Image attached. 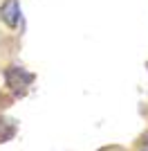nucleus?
<instances>
[{
  "label": "nucleus",
  "mask_w": 148,
  "mask_h": 151,
  "mask_svg": "<svg viewBox=\"0 0 148 151\" xmlns=\"http://www.w3.org/2000/svg\"><path fill=\"white\" fill-rule=\"evenodd\" d=\"M0 16H2V20H5L9 27H16L20 23V5H18V0H7L5 5H2V9H0Z\"/></svg>",
  "instance_id": "f03ea898"
},
{
  "label": "nucleus",
  "mask_w": 148,
  "mask_h": 151,
  "mask_svg": "<svg viewBox=\"0 0 148 151\" xmlns=\"http://www.w3.org/2000/svg\"><path fill=\"white\" fill-rule=\"evenodd\" d=\"M7 86L14 90V93H23L31 81H34V77L29 72H25L23 68H9L7 70Z\"/></svg>",
  "instance_id": "f257e3e1"
}]
</instances>
